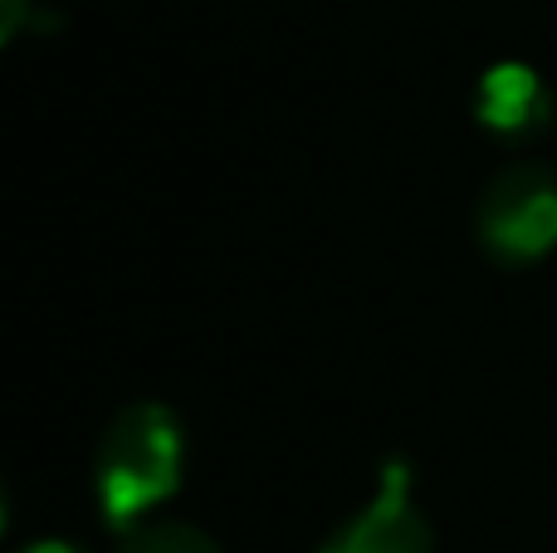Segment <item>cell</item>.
Segmentation results:
<instances>
[{"instance_id":"5b68a950","label":"cell","mask_w":557,"mask_h":553,"mask_svg":"<svg viewBox=\"0 0 557 553\" xmlns=\"http://www.w3.org/2000/svg\"><path fill=\"white\" fill-rule=\"evenodd\" d=\"M123 553H221V549L191 525H147L127 539Z\"/></svg>"},{"instance_id":"3957f363","label":"cell","mask_w":557,"mask_h":553,"mask_svg":"<svg viewBox=\"0 0 557 553\" xmlns=\"http://www.w3.org/2000/svg\"><path fill=\"white\" fill-rule=\"evenodd\" d=\"M435 534L411 495V466L386 460L367 509L347 529H337L318 553H431Z\"/></svg>"},{"instance_id":"277c9868","label":"cell","mask_w":557,"mask_h":553,"mask_svg":"<svg viewBox=\"0 0 557 553\" xmlns=\"http://www.w3.org/2000/svg\"><path fill=\"white\" fill-rule=\"evenodd\" d=\"M548 113H553V98H548V84L539 78V69L519 64V59H504V64L484 69L480 94H474V118L490 133L529 137L548 123Z\"/></svg>"},{"instance_id":"6da1fadb","label":"cell","mask_w":557,"mask_h":553,"mask_svg":"<svg viewBox=\"0 0 557 553\" xmlns=\"http://www.w3.org/2000/svg\"><path fill=\"white\" fill-rule=\"evenodd\" d=\"M182 460H186V437L182 421L166 407L137 402V407L117 411L94 466L98 509H103L108 525L137 529L162 500H172L176 486H182Z\"/></svg>"},{"instance_id":"7a4b0ae2","label":"cell","mask_w":557,"mask_h":553,"mask_svg":"<svg viewBox=\"0 0 557 553\" xmlns=\"http://www.w3.org/2000/svg\"><path fill=\"white\" fill-rule=\"evenodd\" d=\"M480 241L509 265L557 250V182L543 167H509L494 176L480 201Z\"/></svg>"},{"instance_id":"8992f818","label":"cell","mask_w":557,"mask_h":553,"mask_svg":"<svg viewBox=\"0 0 557 553\" xmlns=\"http://www.w3.org/2000/svg\"><path fill=\"white\" fill-rule=\"evenodd\" d=\"M25 553H74V544H64V539H39V544H29Z\"/></svg>"}]
</instances>
